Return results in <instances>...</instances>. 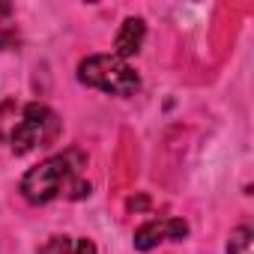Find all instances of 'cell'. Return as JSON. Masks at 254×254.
Wrapping results in <instances>:
<instances>
[{
	"instance_id": "obj_1",
	"label": "cell",
	"mask_w": 254,
	"mask_h": 254,
	"mask_svg": "<svg viewBox=\"0 0 254 254\" xmlns=\"http://www.w3.org/2000/svg\"><path fill=\"white\" fill-rule=\"evenodd\" d=\"M81 165H84V156L78 150H69L63 156H51L21 177V194L30 203H48L60 194H69L72 183L78 180Z\"/></svg>"
},
{
	"instance_id": "obj_2",
	"label": "cell",
	"mask_w": 254,
	"mask_h": 254,
	"mask_svg": "<svg viewBox=\"0 0 254 254\" xmlns=\"http://www.w3.org/2000/svg\"><path fill=\"white\" fill-rule=\"evenodd\" d=\"M78 81L87 87H96L102 93H111V96H135L141 90L138 72L114 54H93V57L81 60Z\"/></svg>"
},
{
	"instance_id": "obj_3",
	"label": "cell",
	"mask_w": 254,
	"mask_h": 254,
	"mask_svg": "<svg viewBox=\"0 0 254 254\" xmlns=\"http://www.w3.org/2000/svg\"><path fill=\"white\" fill-rule=\"evenodd\" d=\"M57 132H60V120H57V114H54L48 105L30 102V105H24L21 120L12 126V132H9L6 138H9L12 153L24 156V153L36 150V147H48V144L57 138Z\"/></svg>"
},
{
	"instance_id": "obj_4",
	"label": "cell",
	"mask_w": 254,
	"mask_h": 254,
	"mask_svg": "<svg viewBox=\"0 0 254 254\" xmlns=\"http://www.w3.org/2000/svg\"><path fill=\"white\" fill-rule=\"evenodd\" d=\"M144 39H147V21L144 18H126L114 36V57H120V60L135 57L141 51Z\"/></svg>"
},
{
	"instance_id": "obj_5",
	"label": "cell",
	"mask_w": 254,
	"mask_h": 254,
	"mask_svg": "<svg viewBox=\"0 0 254 254\" xmlns=\"http://www.w3.org/2000/svg\"><path fill=\"white\" fill-rule=\"evenodd\" d=\"M162 239H168V218H153V221H147L135 230V248L138 251H150Z\"/></svg>"
},
{
	"instance_id": "obj_6",
	"label": "cell",
	"mask_w": 254,
	"mask_h": 254,
	"mask_svg": "<svg viewBox=\"0 0 254 254\" xmlns=\"http://www.w3.org/2000/svg\"><path fill=\"white\" fill-rule=\"evenodd\" d=\"M15 45H18L15 12L9 3H0V48H15Z\"/></svg>"
},
{
	"instance_id": "obj_7",
	"label": "cell",
	"mask_w": 254,
	"mask_h": 254,
	"mask_svg": "<svg viewBox=\"0 0 254 254\" xmlns=\"http://www.w3.org/2000/svg\"><path fill=\"white\" fill-rule=\"evenodd\" d=\"M227 254H254V230L251 227H236L227 239Z\"/></svg>"
},
{
	"instance_id": "obj_8",
	"label": "cell",
	"mask_w": 254,
	"mask_h": 254,
	"mask_svg": "<svg viewBox=\"0 0 254 254\" xmlns=\"http://www.w3.org/2000/svg\"><path fill=\"white\" fill-rule=\"evenodd\" d=\"M69 248H72V239L69 236H54L48 242V248H42L39 254H69Z\"/></svg>"
},
{
	"instance_id": "obj_9",
	"label": "cell",
	"mask_w": 254,
	"mask_h": 254,
	"mask_svg": "<svg viewBox=\"0 0 254 254\" xmlns=\"http://www.w3.org/2000/svg\"><path fill=\"white\" fill-rule=\"evenodd\" d=\"M189 236V224L183 218H168V239H186Z\"/></svg>"
},
{
	"instance_id": "obj_10",
	"label": "cell",
	"mask_w": 254,
	"mask_h": 254,
	"mask_svg": "<svg viewBox=\"0 0 254 254\" xmlns=\"http://www.w3.org/2000/svg\"><path fill=\"white\" fill-rule=\"evenodd\" d=\"M69 254H96V245H93V239H72Z\"/></svg>"
},
{
	"instance_id": "obj_11",
	"label": "cell",
	"mask_w": 254,
	"mask_h": 254,
	"mask_svg": "<svg viewBox=\"0 0 254 254\" xmlns=\"http://www.w3.org/2000/svg\"><path fill=\"white\" fill-rule=\"evenodd\" d=\"M150 206V197H144V194H138V197H129V200H126V209H147Z\"/></svg>"
},
{
	"instance_id": "obj_12",
	"label": "cell",
	"mask_w": 254,
	"mask_h": 254,
	"mask_svg": "<svg viewBox=\"0 0 254 254\" xmlns=\"http://www.w3.org/2000/svg\"><path fill=\"white\" fill-rule=\"evenodd\" d=\"M3 138H6V135H3V129H0V141H3Z\"/></svg>"
}]
</instances>
